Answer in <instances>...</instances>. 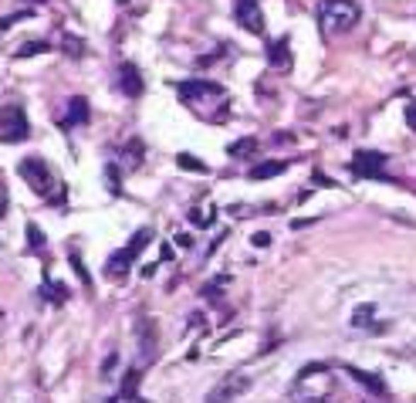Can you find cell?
I'll list each match as a JSON object with an SVG mask.
<instances>
[{"label":"cell","mask_w":416,"mask_h":403,"mask_svg":"<svg viewBox=\"0 0 416 403\" xmlns=\"http://www.w3.org/2000/svg\"><path fill=\"white\" fill-rule=\"evenodd\" d=\"M125 153H129V163H132L129 170H136V166H139V159H142V142H139V140H132V142H129V149H125Z\"/></svg>","instance_id":"cell-26"},{"label":"cell","mask_w":416,"mask_h":403,"mask_svg":"<svg viewBox=\"0 0 416 403\" xmlns=\"http://www.w3.org/2000/svg\"><path fill=\"white\" fill-rule=\"evenodd\" d=\"M267 64L275 68V72H281V75H288L291 72V38L284 34L281 41H271L267 45Z\"/></svg>","instance_id":"cell-9"},{"label":"cell","mask_w":416,"mask_h":403,"mask_svg":"<svg viewBox=\"0 0 416 403\" xmlns=\"http://www.w3.org/2000/svg\"><path fill=\"white\" fill-rule=\"evenodd\" d=\"M406 119H410V125H416V109H406Z\"/></svg>","instance_id":"cell-30"},{"label":"cell","mask_w":416,"mask_h":403,"mask_svg":"<svg viewBox=\"0 0 416 403\" xmlns=\"http://www.w3.org/2000/svg\"><path fill=\"white\" fill-rule=\"evenodd\" d=\"M176 244H180V248H193V237H190V234H176Z\"/></svg>","instance_id":"cell-28"},{"label":"cell","mask_w":416,"mask_h":403,"mask_svg":"<svg viewBox=\"0 0 416 403\" xmlns=\"http://www.w3.org/2000/svg\"><path fill=\"white\" fill-rule=\"evenodd\" d=\"M247 390H250V376L247 373H231L207 393V403H233L237 397H244Z\"/></svg>","instance_id":"cell-6"},{"label":"cell","mask_w":416,"mask_h":403,"mask_svg":"<svg viewBox=\"0 0 416 403\" xmlns=\"http://www.w3.org/2000/svg\"><path fill=\"white\" fill-rule=\"evenodd\" d=\"M28 244H31V251H41V248H45V231H41L34 220L28 224Z\"/></svg>","instance_id":"cell-24"},{"label":"cell","mask_w":416,"mask_h":403,"mask_svg":"<svg viewBox=\"0 0 416 403\" xmlns=\"http://www.w3.org/2000/svg\"><path fill=\"white\" fill-rule=\"evenodd\" d=\"M362 21V7L355 0H322L318 4V28L325 34H345Z\"/></svg>","instance_id":"cell-2"},{"label":"cell","mask_w":416,"mask_h":403,"mask_svg":"<svg viewBox=\"0 0 416 403\" xmlns=\"http://www.w3.org/2000/svg\"><path fill=\"white\" fill-rule=\"evenodd\" d=\"M17 173H21V180L31 186L34 193H41L47 203H62L64 193H68V186L58 183L54 170L47 166L45 159H37V156H24V159L17 163Z\"/></svg>","instance_id":"cell-1"},{"label":"cell","mask_w":416,"mask_h":403,"mask_svg":"<svg viewBox=\"0 0 416 403\" xmlns=\"http://www.w3.org/2000/svg\"><path fill=\"white\" fill-rule=\"evenodd\" d=\"M250 244H258V248H267V244H271V234H254V237H250Z\"/></svg>","instance_id":"cell-27"},{"label":"cell","mask_w":416,"mask_h":403,"mask_svg":"<svg viewBox=\"0 0 416 403\" xmlns=\"http://www.w3.org/2000/svg\"><path fill=\"white\" fill-rule=\"evenodd\" d=\"M92 119V106H88V98L85 95H71V102H68V115L58 119L62 129H71V125H85Z\"/></svg>","instance_id":"cell-10"},{"label":"cell","mask_w":416,"mask_h":403,"mask_svg":"<svg viewBox=\"0 0 416 403\" xmlns=\"http://www.w3.org/2000/svg\"><path fill=\"white\" fill-rule=\"evenodd\" d=\"M214 220H216V210H214V207H207L203 214H200V207H193V210H190V224H193V227H210Z\"/></svg>","instance_id":"cell-21"},{"label":"cell","mask_w":416,"mask_h":403,"mask_svg":"<svg viewBox=\"0 0 416 403\" xmlns=\"http://www.w3.org/2000/svg\"><path fill=\"white\" fill-rule=\"evenodd\" d=\"M352 326H369V332H383V326H372V305H362V309H355Z\"/></svg>","instance_id":"cell-23"},{"label":"cell","mask_w":416,"mask_h":403,"mask_svg":"<svg viewBox=\"0 0 416 403\" xmlns=\"http://www.w3.org/2000/svg\"><path fill=\"white\" fill-rule=\"evenodd\" d=\"M28 136H31V125L21 106L0 109V142H24Z\"/></svg>","instance_id":"cell-4"},{"label":"cell","mask_w":416,"mask_h":403,"mask_svg":"<svg viewBox=\"0 0 416 403\" xmlns=\"http://www.w3.org/2000/svg\"><path fill=\"white\" fill-rule=\"evenodd\" d=\"M45 51H51L47 41H28V45H21L14 51V58H34V55H45Z\"/></svg>","instance_id":"cell-19"},{"label":"cell","mask_w":416,"mask_h":403,"mask_svg":"<svg viewBox=\"0 0 416 403\" xmlns=\"http://www.w3.org/2000/svg\"><path fill=\"white\" fill-rule=\"evenodd\" d=\"M176 163H180L186 173H207V170H210L203 159H197V156H190V153H180V156H176Z\"/></svg>","instance_id":"cell-22"},{"label":"cell","mask_w":416,"mask_h":403,"mask_svg":"<svg viewBox=\"0 0 416 403\" xmlns=\"http://www.w3.org/2000/svg\"><path fill=\"white\" fill-rule=\"evenodd\" d=\"M345 373L352 376L359 387H366L369 393H376V397H386V383H383V376H376V373H366V370H359V366H345Z\"/></svg>","instance_id":"cell-12"},{"label":"cell","mask_w":416,"mask_h":403,"mask_svg":"<svg viewBox=\"0 0 416 403\" xmlns=\"http://www.w3.org/2000/svg\"><path fill=\"white\" fill-rule=\"evenodd\" d=\"M119 4H122V7H125V4H129V0H119Z\"/></svg>","instance_id":"cell-32"},{"label":"cell","mask_w":416,"mask_h":403,"mask_svg":"<svg viewBox=\"0 0 416 403\" xmlns=\"http://www.w3.org/2000/svg\"><path fill=\"white\" fill-rule=\"evenodd\" d=\"M386 166V156L376 153V149H359V153L352 156V163H349V170L355 173V176H362V180H393L389 176V170H383Z\"/></svg>","instance_id":"cell-5"},{"label":"cell","mask_w":416,"mask_h":403,"mask_svg":"<svg viewBox=\"0 0 416 403\" xmlns=\"http://www.w3.org/2000/svg\"><path fill=\"white\" fill-rule=\"evenodd\" d=\"M142 75H139V68L132 62H122L119 64V92L129 95V98H139L142 95Z\"/></svg>","instance_id":"cell-11"},{"label":"cell","mask_w":416,"mask_h":403,"mask_svg":"<svg viewBox=\"0 0 416 403\" xmlns=\"http://www.w3.org/2000/svg\"><path fill=\"white\" fill-rule=\"evenodd\" d=\"M139 390V370H129L122 380V390H119V400H132Z\"/></svg>","instance_id":"cell-20"},{"label":"cell","mask_w":416,"mask_h":403,"mask_svg":"<svg viewBox=\"0 0 416 403\" xmlns=\"http://www.w3.org/2000/svg\"><path fill=\"white\" fill-rule=\"evenodd\" d=\"M41 295H45L51 305H64V302L71 298L68 285H62V281H54V278H45V288H41Z\"/></svg>","instance_id":"cell-14"},{"label":"cell","mask_w":416,"mask_h":403,"mask_svg":"<svg viewBox=\"0 0 416 403\" xmlns=\"http://www.w3.org/2000/svg\"><path fill=\"white\" fill-rule=\"evenodd\" d=\"M132 403H149V400H136V397H132Z\"/></svg>","instance_id":"cell-31"},{"label":"cell","mask_w":416,"mask_h":403,"mask_svg":"<svg viewBox=\"0 0 416 403\" xmlns=\"http://www.w3.org/2000/svg\"><path fill=\"white\" fill-rule=\"evenodd\" d=\"M233 21L244 28V31L264 38V11L261 0H233Z\"/></svg>","instance_id":"cell-7"},{"label":"cell","mask_w":416,"mask_h":403,"mask_svg":"<svg viewBox=\"0 0 416 403\" xmlns=\"http://www.w3.org/2000/svg\"><path fill=\"white\" fill-rule=\"evenodd\" d=\"M227 281H231V275H220V278L207 281V285H203V295H207V298H216V295H220V288H224Z\"/></svg>","instance_id":"cell-25"},{"label":"cell","mask_w":416,"mask_h":403,"mask_svg":"<svg viewBox=\"0 0 416 403\" xmlns=\"http://www.w3.org/2000/svg\"><path fill=\"white\" fill-rule=\"evenodd\" d=\"M250 153H258V140H250V136H244L241 142H231V146H227V156H233V159L250 156Z\"/></svg>","instance_id":"cell-18"},{"label":"cell","mask_w":416,"mask_h":403,"mask_svg":"<svg viewBox=\"0 0 416 403\" xmlns=\"http://www.w3.org/2000/svg\"><path fill=\"white\" fill-rule=\"evenodd\" d=\"M281 173H288V163H284V159H267L261 166H250L247 176H250V180H275Z\"/></svg>","instance_id":"cell-13"},{"label":"cell","mask_w":416,"mask_h":403,"mask_svg":"<svg viewBox=\"0 0 416 403\" xmlns=\"http://www.w3.org/2000/svg\"><path fill=\"white\" fill-rule=\"evenodd\" d=\"M62 51L64 55H68V58H85V41H81V38H75V34H68L64 31V38H62Z\"/></svg>","instance_id":"cell-15"},{"label":"cell","mask_w":416,"mask_h":403,"mask_svg":"<svg viewBox=\"0 0 416 403\" xmlns=\"http://www.w3.org/2000/svg\"><path fill=\"white\" fill-rule=\"evenodd\" d=\"M34 14H37L34 7H24V11H14V14L0 17V34H4V31H11V28H14V24H21V21H31Z\"/></svg>","instance_id":"cell-17"},{"label":"cell","mask_w":416,"mask_h":403,"mask_svg":"<svg viewBox=\"0 0 416 403\" xmlns=\"http://www.w3.org/2000/svg\"><path fill=\"white\" fill-rule=\"evenodd\" d=\"M153 237H156L153 227H139V231L129 237V244H125V248L119 251L115 258H108V264H105V275H108V278H122L125 268L136 261L139 254H142V248H146V244H149Z\"/></svg>","instance_id":"cell-3"},{"label":"cell","mask_w":416,"mask_h":403,"mask_svg":"<svg viewBox=\"0 0 416 403\" xmlns=\"http://www.w3.org/2000/svg\"><path fill=\"white\" fill-rule=\"evenodd\" d=\"M176 95L183 98V102H207V98H224V85H216V81H176Z\"/></svg>","instance_id":"cell-8"},{"label":"cell","mask_w":416,"mask_h":403,"mask_svg":"<svg viewBox=\"0 0 416 403\" xmlns=\"http://www.w3.org/2000/svg\"><path fill=\"white\" fill-rule=\"evenodd\" d=\"M68 261H71V268H75L78 281L92 292V275H88V268H85V261H81V254H78V251H68Z\"/></svg>","instance_id":"cell-16"},{"label":"cell","mask_w":416,"mask_h":403,"mask_svg":"<svg viewBox=\"0 0 416 403\" xmlns=\"http://www.w3.org/2000/svg\"><path fill=\"white\" fill-rule=\"evenodd\" d=\"M108 403H119V400H108Z\"/></svg>","instance_id":"cell-33"},{"label":"cell","mask_w":416,"mask_h":403,"mask_svg":"<svg viewBox=\"0 0 416 403\" xmlns=\"http://www.w3.org/2000/svg\"><path fill=\"white\" fill-rule=\"evenodd\" d=\"M115 359H119V356H115V353H112V356H108L105 363H102V373H112V366H115Z\"/></svg>","instance_id":"cell-29"}]
</instances>
